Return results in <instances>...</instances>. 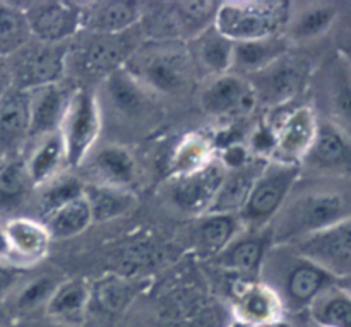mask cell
<instances>
[{"label": "cell", "instance_id": "52a82bcc", "mask_svg": "<svg viewBox=\"0 0 351 327\" xmlns=\"http://www.w3.org/2000/svg\"><path fill=\"white\" fill-rule=\"evenodd\" d=\"M103 119L96 93L79 88L69 96L65 115L58 134L64 143L65 165L69 168H81L96 147Z\"/></svg>", "mask_w": 351, "mask_h": 327}, {"label": "cell", "instance_id": "277c9868", "mask_svg": "<svg viewBox=\"0 0 351 327\" xmlns=\"http://www.w3.org/2000/svg\"><path fill=\"white\" fill-rule=\"evenodd\" d=\"M308 88L315 115L351 137V65L336 50L312 72Z\"/></svg>", "mask_w": 351, "mask_h": 327}, {"label": "cell", "instance_id": "cb8c5ba5", "mask_svg": "<svg viewBox=\"0 0 351 327\" xmlns=\"http://www.w3.org/2000/svg\"><path fill=\"white\" fill-rule=\"evenodd\" d=\"M29 93V139H41L58 132L69 96L60 84L43 86Z\"/></svg>", "mask_w": 351, "mask_h": 327}, {"label": "cell", "instance_id": "8d00e7d4", "mask_svg": "<svg viewBox=\"0 0 351 327\" xmlns=\"http://www.w3.org/2000/svg\"><path fill=\"white\" fill-rule=\"evenodd\" d=\"M84 187L86 182L77 175L57 173L47 184L34 189V191H38L36 209L41 216V223L58 208L82 197Z\"/></svg>", "mask_w": 351, "mask_h": 327}, {"label": "cell", "instance_id": "d6a6232c", "mask_svg": "<svg viewBox=\"0 0 351 327\" xmlns=\"http://www.w3.org/2000/svg\"><path fill=\"white\" fill-rule=\"evenodd\" d=\"M58 284H60V281L51 276L31 278V280L23 281V284L14 291L12 297L3 305L12 315L14 322L19 321V319H26L40 308L45 311Z\"/></svg>", "mask_w": 351, "mask_h": 327}, {"label": "cell", "instance_id": "30bf717a", "mask_svg": "<svg viewBox=\"0 0 351 327\" xmlns=\"http://www.w3.org/2000/svg\"><path fill=\"white\" fill-rule=\"evenodd\" d=\"M69 43H41L31 40L17 53L7 58L12 88L33 91L50 84H60L67 72Z\"/></svg>", "mask_w": 351, "mask_h": 327}, {"label": "cell", "instance_id": "2e32d148", "mask_svg": "<svg viewBox=\"0 0 351 327\" xmlns=\"http://www.w3.org/2000/svg\"><path fill=\"white\" fill-rule=\"evenodd\" d=\"M219 2L199 0V2H171L161 16L154 19V40H189L201 34L215 24Z\"/></svg>", "mask_w": 351, "mask_h": 327}, {"label": "cell", "instance_id": "f6af8a7d", "mask_svg": "<svg viewBox=\"0 0 351 327\" xmlns=\"http://www.w3.org/2000/svg\"><path fill=\"white\" fill-rule=\"evenodd\" d=\"M0 263H12V250H10L9 239H7L5 228H3V223L0 221Z\"/></svg>", "mask_w": 351, "mask_h": 327}, {"label": "cell", "instance_id": "f1b7e54d", "mask_svg": "<svg viewBox=\"0 0 351 327\" xmlns=\"http://www.w3.org/2000/svg\"><path fill=\"white\" fill-rule=\"evenodd\" d=\"M235 315L242 326H263L283 321L285 311L273 291L257 281L237 293Z\"/></svg>", "mask_w": 351, "mask_h": 327}, {"label": "cell", "instance_id": "4316f807", "mask_svg": "<svg viewBox=\"0 0 351 327\" xmlns=\"http://www.w3.org/2000/svg\"><path fill=\"white\" fill-rule=\"evenodd\" d=\"M187 47L199 75L209 79L232 71L233 41L219 33L215 24L189 40Z\"/></svg>", "mask_w": 351, "mask_h": 327}, {"label": "cell", "instance_id": "9c48e42d", "mask_svg": "<svg viewBox=\"0 0 351 327\" xmlns=\"http://www.w3.org/2000/svg\"><path fill=\"white\" fill-rule=\"evenodd\" d=\"M77 45L69 43L67 67L75 65L79 74L103 81L113 72L120 71L137 48L132 40V29L120 34L79 33Z\"/></svg>", "mask_w": 351, "mask_h": 327}, {"label": "cell", "instance_id": "8fae6325", "mask_svg": "<svg viewBox=\"0 0 351 327\" xmlns=\"http://www.w3.org/2000/svg\"><path fill=\"white\" fill-rule=\"evenodd\" d=\"M271 112H274L267 120L274 132V153L271 160L300 167L317 134L319 119L314 108L308 103H304Z\"/></svg>", "mask_w": 351, "mask_h": 327}, {"label": "cell", "instance_id": "ba28073f", "mask_svg": "<svg viewBox=\"0 0 351 327\" xmlns=\"http://www.w3.org/2000/svg\"><path fill=\"white\" fill-rule=\"evenodd\" d=\"M312 72L314 69L307 58L288 51L269 67L245 79L252 88L257 106L278 110L293 105L295 99L308 88Z\"/></svg>", "mask_w": 351, "mask_h": 327}, {"label": "cell", "instance_id": "e575fe53", "mask_svg": "<svg viewBox=\"0 0 351 327\" xmlns=\"http://www.w3.org/2000/svg\"><path fill=\"white\" fill-rule=\"evenodd\" d=\"M305 314L317 327H351V295L336 283L331 284Z\"/></svg>", "mask_w": 351, "mask_h": 327}, {"label": "cell", "instance_id": "d590c367", "mask_svg": "<svg viewBox=\"0 0 351 327\" xmlns=\"http://www.w3.org/2000/svg\"><path fill=\"white\" fill-rule=\"evenodd\" d=\"M243 230L239 215H204L197 226V243L202 254L216 257Z\"/></svg>", "mask_w": 351, "mask_h": 327}, {"label": "cell", "instance_id": "816d5d0a", "mask_svg": "<svg viewBox=\"0 0 351 327\" xmlns=\"http://www.w3.org/2000/svg\"><path fill=\"white\" fill-rule=\"evenodd\" d=\"M7 327H16V322H12V324H10V326H7Z\"/></svg>", "mask_w": 351, "mask_h": 327}, {"label": "cell", "instance_id": "7a4b0ae2", "mask_svg": "<svg viewBox=\"0 0 351 327\" xmlns=\"http://www.w3.org/2000/svg\"><path fill=\"white\" fill-rule=\"evenodd\" d=\"M257 278L280 300L285 314L307 312L312 302L336 283L331 274L295 252L290 245H271Z\"/></svg>", "mask_w": 351, "mask_h": 327}, {"label": "cell", "instance_id": "f546056e", "mask_svg": "<svg viewBox=\"0 0 351 327\" xmlns=\"http://www.w3.org/2000/svg\"><path fill=\"white\" fill-rule=\"evenodd\" d=\"M91 302V288L82 280L60 281L45 307V317L71 327H81Z\"/></svg>", "mask_w": 351, "mask_h": 327}, {"label": "cell", "instance_id": "5b68a950", "mask_svg": "<svg viewBox=\"0 0 351 327\" xmlns=\"http://www.w3.org/2000/svg\"><path fill=\"white\" fill-rule=\"evenodd\" d=\"M290 2L276 0H230L219 2L215 27L233 43L281 34Z\"/></svg>", "mask_w": 351, "mask_h": 327}, {"label": "cell", "instance_id": "7dc6e473", "mask_svg": "<svg viewBox=\"0 0 351 327\" xmlns=\"http://www.w3.org/2000/svg\"><path fill=\"white\" fill-rule=\"evenodd\" d=\"M338 51H341V53L345 55L346 60H348L350 65H351V36L346 38L345 43H343L341 47H338Z\"/></svg>", "mask_w": 351, "mask_h": 327}, {"label": "cell", "instance_id": "8992f818", "mask_svg": "<svg viewBox=\"0 0 351 327\" xmlns=\"http://www.w3.org/2000/svg\"><path fill=\"white\" fill-rule=\"evenodd\" d=\"M300 173L302 170L298 165L267 160L266 167L261 171L259 178L250 191L245 206L239 213L243 232L267 230Z\"/></svg>", "mask_w": 351, "mask_h": 327}, {"label": "cell", "instance_id": "9a60e30c", "mask_svg": "<svg viewBox=\"0 0 351 327\" xmlns=\"http://www.w3.org/2000/svg\"><path fill=\"white\" fill-rule=\"evenodd\" d=\"M300 170L302 173L351 177V137L319 119L317 134Z\"/></svg>", "mask_w": 351, "mask_h": 327}, {"label": "cell", "instance_id": "681fc988", "mask_svg": "<svg viewBox=\"0 0 351 327\" xmlns=\"http://www.w3.org/2000/svg\"><path fill=\"white\" fill-rule=\"evenodd\" d=\"M240 327H291V324L285 322V319H283V321L271 322V324H263V326H242V324H240Z\"/></svg>", "mask_w": 351, "mask_h": 327}, {"label": "cell", "instance_id": "4fadbf2b", "mask_svg": "<svg viewBox=\"0 0 351 327\" xmlns=\"http://www.w3.org/2000/svg\"><path fill=\"white\" fill-rule=\"evenodd\" d=\"M33 40L41 43H69L82 31V3L40 0L23 3Z\"/></svg>", "mask_w": 351, "mask_h": 327}, {"label": "cell", "instance_id": "83f0119b", "mask_svg": "<svg viewBox=\"0 0 351 327\" xmlns=\"http://www.w3.org/2000/svg\"><path fill=\"white\" fill-rule=\"evenodd\" d=\"M7 239H9L12 261L23 259L24 263H38L43 259L50 247V233L47 226L29 216H16L3 221Z\"/></svg>", "mask_w": 351, "mask_h": 327}, {"label": "cell", "instance_id": "ee69618b", "mask_svg": "<svg viewBox=\"0 0 351 327\" xmlns=\"http://www.w3.org/2000/svg\"><path fill=\"white\" fill-rule=\"evenodd\" d=\"M16 327H71L65 326L62 322L51 321V319L43 317V319H34V317H26L16 321Z\"/></svg>", "mask_w": 351, "mask_h": 327}, {"label": "cell", "instance_id": "484cf974", "mask_svg": "<svg viewBox=\"0 0 351 327\" xmlns=\"http://www.w3.org/2000/svg\"><path fill=\"white\" fill-rule=\"evenodd\" d=\"M273 245L267 230L263 232H242L228 243L215 263L226 271L239 274H259L261 264L267 249Z\"/></svg>", "mask_w": 351, "mask_h": 327}, {"label": "cell", "instance_id": "c3c4849f", "mask_svg": "<svg viewBox=\"0 0 351 327\" xmlns=\"http://www.w3.org/2000/svg\"><path fill=\"white\" fill-rule=\"evenodd\" d=\"M336 284H338L339 288H343V290H345L346 293L351 295V276L341 278V280H336Z\"/></svg>", "mask_w": 351, "mask_h": 327}, {"label": "cell", "instance_id": "6da1fadb", "mask_svg": "<svg viewBox=\"0 0 351 327\" xmlns=\"http://www.w3.org/2000/svg\"><path fill=\"white\" fill-rule=\"evenodd\" d=\"M351 219V177L300 173L267 226L273 245H287Z\"/></svg>", "mask_w": 351, "mask_h": 327}, {"label": "cell", "instance_id": "d6986e66", "mask_svg": "<svg viewBox=\"0 0 351 327\" xmlns=\"http://www.w3.org/2000/svg\"><path fill=\"white\" fill-rule=\"evenodd\" d=\"M339 5L335 2H290L283 34L290 47H302L322 40L339 19Z\"/></svg>", "mask_w": 351, "mask_h": 327}, {"label": "cell", "instance_id": "60d3db41", "mask_svg": "<svg viewBox=\"0 0 351 327\" xmlns=\"http://www.w3.org/2000/svg\"><path fill=\"white\" fill-rule=\"evenodd\" d=\"M26 269L19 264L0 263V304H5L14 291L23 284Z\"/></svg>", "mask_w": 351, "mask_h": 327}, {"label": "cell", "instance_id": "e0dca14e", "mask_svg": "<svg viewBox=\"0 0 351 327\" xmlns=\"http://www.w3.org/2000/svg\"><path fill=\"white\" fill-rule=\"evenodd\" d=\"M199 103L202 112L213 117L247 115L257 106L249 81L233 72L209 77L202 86Z\"/></svg>", "mask_w": 351, "mask_h": 327}, {"label": "cell", "instance_id": "b9f144b4", "mask_svg": "<svg viewBox=\"0 0 351 327\" xmlns=\"http://www.w3.org/2000/svg\"><path fill=\"white\" fill-rule=\"evenodd\" d=\"M98 300L108 311L119 312L122 311V307L129 300V291H127V288L123 284L110 283L98 291Z\"/></svg>", "mask_w": 351, "mask_h": 327}, {"label": "cell", "instance_id": "3957f363", "mask_svg": "<svg viewBox=\"0 0 351 327\" xmlns=\"http://www.w3.org/2000/svg\"><path fill=\"white\" fill-rule=\"evenodd\" d=\"M123 69L154 96L184 95L199 77L187 43L180 40L143 41Z\"/></svg>", "mask_w": 351, "mask_h": 327}, {"label": "cell", "instance_id": "74e56055", "mask_svg": "<svg viewBox=\"0 0 351 327\" xmlns=\"http://www.w3.org/2000/svg\"><path fill=\"white\" fill-rule=\"evenodd\" d=\"M31 40L23 3L0 0V57L10 58Z\"/></svg>", "mask_w": 351, "mask_h": 327}, {"label": "cell", "instance_id": "7bdbcfd3", "mask_svg": "<svg viewBox=\"0 0 351 327\" xmlns=\"http://www.w3.org/2000/svg\"><path fill=\"white\" fill-rule=\"evenodd\" d=\"M12 89V77H10L7 58L0 57V99Z\"/></svg>", "mask_w": 351, "mask_h": 327}, {"label": "cell", "instance_id": "603a6c76", "mask_svg": "<svg viewBox=\"0 0 351 327\" xmlns=\"http://www.w3.org/2000/svg\"><path fill=\"white\" fill-rule=\"evenodd\" d=\"M29 139V93L10 89L0 99V154L16 158Z\"/></svg>", "mask_w": 351, "mask_h": 327}, {"label": "cell", "instance_id": "4dcf8cb0", "mask_svg": "<svg viewBox=\"0 0 351 327\" xmlns=\"http://www.w3.org/2000/svg\"><path fill=\"white\" fill-rule=\"evenodd\" d=\"M34 185L21 158H7L0 165V221L16 218V213L31 197Z\"/></svg>", "mask_w": 351, "mask_h": 327}, {"label": "cell", "instance_id": "44dd1931", "mask_svg": "<svg viewBox=\"0 0 351 327\" xmlns=\"http://www.w3.org/2000/svg\"><path fill=\"white\" fill-rule=\"evenodd\" d=\"M82 167L91 173V180L86 184L113 185L130 191L136 180V158L122 144L108 143L95 147Z\"/></svg>", "mask_w": 351, "mask_h": 327}, {"label": "cell", "instance_id": "ab89813d", "mask_svg": "<svg viewBox=\"0 0 351 327\" xmlns=\"http://www.w3.org/2000/svg\"><path fill=\"white\" fill-rule=\"evenodd\" d=\"M213 160L215 156H213L211 141L199 134H192L178 144L173 161H171V171H173V177H182V175L201 170Z\"/></svg>", "mask_w": 351, "mask_h": 327}, {"label": "cell", "instance_id": "1f68e13d", "mask_svg": "<svg viewBox=\"0 0 351 327\" xmlns=\"http://www.w3.org/2000/svg\"><path fill=\"white\" fill-rule=\"evenodd\" d=\"M84 199L91 211L93 223L113 221L127 215L136 204L132 191L101 184H86Z\"/></svg>", "mask_w": 351, "mask_h": 327}, {"label": "cell", "instance_id": "ac0fdd59", "mask_svg": "<svg viewBox=\"0 0 351 327\" xmlns=\"http://www.w3.org/2000/svg\"><path fill=\"white\" fill-rule=\"evenodd\" d=\"M226 168L218 158L204 168L192 173L173 177L171 182V201L178 209L192 216H204L211 208L215 195L221 185Z\"/></svg>", "mask_w": 351, "mask_h": 327}, {"label": "cell", "instance_id": "7402d4cb", "mask_svg": "<svg viewBox=\"0 0 351 327\" xmlns=\"http://www.w3.org/2000/svg\"><path fill=\"white\" fill-rule=\"evenodd\" d=\"M266 163L267 160L264 158L252 156L242 167L226 170L215 201L206 215H239Z\"/></svg>", "mask_w": 351, "mask_h": 327}, {"label": "cell", "instance_id": "bcb514c9", "mask_svg": "<svg viewBox=\"0 0 351 327\" xmlns=\"http://www.w3.org/2000/svg\"><path fill=\"white\" fill-rule=\"evenodd\" d=\"M14 322L12 315L9 314V311L5 308V305L0 304V327H7Z\"/></svg>", "mask_w": 351, "mask_h": 327}, {"label": "cell", "instance_id": "f907efd6", "mask_svg": "<svg viewBox=\"0 0 351 327\" xmlns=\"http://www.w3.org/2000/svg\"><path fill=\"white\" fill-rule=\"evenodd\" d=\"M7 160V158L5 156H3V154H0V165H2L3 163V161H5Z\"/></svg>", "mask_w": 351, "mask_h": 327}, {"label": "cell", "instance_id": "7c38bea8", "mask_svg": "<svg viewBox=\"0 0 351 327\" xmlns=\"http://www.w3.org/2000/svg\"><path fill=\"white\" fill-rule=\"evenodd\" d=\"M335 280L351 276V219L287 243Z\"/></svg>", "mask_w": 351, "mask_h": 327}, {"label": "cell", "instance_id": "f35d334b", "mask_svg": "<svg viewBox=\"0 0 351 327\" xmlns=\"http://www.w3.org/2000/svg\"><path fill=\"white\" fill-rule=\"evenodd\" d=\"M51 239H72L93 225L91 211L84 195L51 213L43 221Z\"/></svg>", "mask_w": 351, "mask_h": 327}, {"label": "cell", "instance_id": "5bb4252c", "mask_svg": "<svg viewBox=\"0 0 351 327\" xmlns=\"http://www.w3.org/2000/svg\"><path fill=\"white\" fill-rule=\"evenodd\" d=\"M101 93H105L106 106L113 119L123 123L141 125L158 115L156 96L151 95L123 67L103 79Z\"/></svg>", "mask_w": 351, "mask_h": 327}, {"label": "cell", "instance_id": "836d02e7", "mask_svg": "<svg viewBox=\"0 0 351 327\" xmlns=\"http://www.w3.org/2000/svg\"><path fill=\"white\" fill-rule=\"evenodd\" d=\"M24 163H26V170L34 189L53 178L60 170V165L65 163L64 143H62L60 134L55 132L38 139L36 146L31 151L29 158L24 160Z\"/></svg>", "mask_w": 351, "mask_h": 327}, {"label": "cell", "instance_id": "ffe728a7", "mask_svg": "<svg viewBox=\"0 0 351 327\" xmlns=\"http://www.w3.org/2000/svg\"><path fill=\"white\" fill-rule=\"evenodd\" d=\"M144 17V3L132 0H101L82 3V31L120 34L134 29ZM81 31V33H82Z\"/></svg>", "mask_w": 351, "mask_h": 327}, {"label": "cell", "instance_id": "d4e9b609", "mask_svg": "<svg viewBox=\"0 0 351 327\" xmlns=\"http://www.w3.org/2000/svg\"><path fill=\"white\" fill-rule=\"evenodd\" d=\"M290 50L291 47L283 33L259 38V40L237 41L233 43L232 71L230 72L242 75V77H250V75L269 67Z\"/></svg>", "mask_w": 351, "mask_h": 327}]
</instances>
